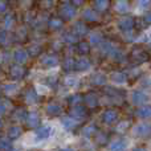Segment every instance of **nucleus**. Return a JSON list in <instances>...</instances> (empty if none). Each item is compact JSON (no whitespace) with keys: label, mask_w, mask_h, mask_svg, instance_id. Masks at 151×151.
I'll use <instances>...</instances> for the list:
<instances>
[{"label":"nucleus","mask_w":151,"mask_h":151,"mask_svg":"<svg viewBox=\"0 0 151 151\" xmlns=\"http://www.w3.org/2000/svg\"><path fill=\"white\" fill-rule=\"evenodd\" d=\"M130 60L133 61L134 64H143L150 60V55L146 50L142 49V48H134V49L131 50Z\"/></svg>","instance_id":"nucleus-1"},{"label":"nucleus","mask_w":151,"mask_h":151,"mask_svg":"<svg viewBox=\"0 0 151 151\" xmlns=\"http://www.w3.org/2000/svg\"><path fill=\"white\" fill-rule=\"evenodd\" d=\"M69 117L74 118L77 121H83L88 118V109L82 105H74L70 110H69Z\"/></svg>","instance_id":"nucleus-2"},{"label":"nucleus","mask_w":151,"mask_h":151,"mask_svg":"<svg viewBox=\"0 0 151 151\" xmlns=\"http://www.w3.org/2000/svg\"><path fill=\"white\" fill-rule=\"evenodd\" d=\"M134 24H135V21H134V19L131 17V16H123L122 19H119L117 23L118 25V29L122 32H130L131 29L134 28Z\"/></svg>","instance_id":"nucleus-3"},{"label":"nucleus","mask_w":151,"mask_h":151,"mask_svg":"<svg viewBox=\"0 0 151 151\" xmlns=\"http://www.w3.org/2000/svg\"><path fill=\"white\" fill-rule=\"evenodd\" d=\"M27 70L25 68H23V66L20 65V64H15V65H12L9 68V76L12 80L15 81H20L24 78V76H25Z\"/></svg>","instance_id":"nucleus-4"},{"label":"nucleus","mask_w":151,"mask_h":151,"mask_svg":"<svg viewBox=\"0 0 151 151\" xmlns=\"http://www.w3.org/2000/svg\"><path fill=\"white\" fill-rule=\"evenodd\" d=\"M60 13H61V16H63L64 19L70 20V19H73L76 16L77 11H76V7L73 4H70V3H65V4H63V7H61Z\"/></svg>","instance_id":"nucleus-5"},{"label":"nucleus","mask_w":151,"mask_h":151,"mask_svg":"<svg viewBox=\"0 0 151 151\" xmlns=\"http://www.w3.org/2000/svg\"><path fill=\"white\" fill-rule=\"evenodd\" d=\"M134 133L139 138H147L151 137V123H141L134 129Z\"/></svg>","instance_id":"nucleus-6"},{"label":"nucleus","mask_w":151,"mask_h":151,"mask_svg":"<svg viewBox=\"0 0 151 151\" xmlns=\"http://www.w3.org/2000/svg\"><path fill=\"white\" fill-rule=\"evenodd\" d=\"M83 102L86 104V106L90 107V109H96V107H98V97H97L96 93H93V91H89V93H86L85 96H83Z\"/></svg>","instance_id":"nucleus-7"},{"label":"nucleus","mask_w":151,"mask_h":151,"mask_svg":"<svg viewBox=\"0 0 151 151\" xmlns=\"http://www.w3.org/2000/svg\"><path fill=\"white\" fill-rule=\"evenodd\" d=\"M117 118H118V110L115 109H107L102 114V121L105 123H113L117 121Z\"/></svg>","instance_id":"nucleus-8"},{"label":"nucleus","mask_w":151,"mask_h":151,"mask_svg":"<svg viewBox=\"0 0 151 151\" xmlns=\"http://www.w3.org/2000/svg\"><path fill=\"white\" fill-rule=\"evenodd\" d=\"M25 122L29 127H37L40 123V117L37 111H29L25 117Z\"/></svg>","instance_id":"nucleus-9"},{"label":"nucleus","mask_w":151,"mask_h":151,"mask_svg":"<svg viewBox=\"0 0 151 151\" xmlns=\"http://www.w3.org/2000/svg\"><path fill=\"white\" fill-rule=\"evenodd\" d=\"M13 60L16 61V64H25L28 60V52L24 49H16L13 53Z\"/></svg>","instance_id":"nucleus-10"},{"label":"nucleus","mask_w":151,"mask_h":151,"mask_svg":"<svg viewBox=\"0 0 151 151\" xmlns=\"http://www.w3.org/2000/svg\"><path fill=\"white\" fill-rule=\"evenodd\" d=\"M52 134V127L50 126H41L36 130V139L41 141V139L49 138V135Z\"/></svg>","instance_id":"nucleus-11"},{"label":"nucleus","mask_w":151,"mask_h":151,"mask_svg":"<svg viewBox=\"0 0 151 151\" xmlns=\"http://www.w3.org/2000/svg\"><path fill=\"white\" fill-rule=\"evenodd\" d=\"M82 16L86 21H91V23H96V21L99 20V16H98V13H97V11L91 9V8H86V9H83Z\"/></svg>","instance_id":"nucleus-12"},{"label":"nucleus","mask_w":151,"mask_h":151,"mask_svg":"<svg viewBox=\"0 0 151 151\" xmlns=\"http://www.w3.org/2000/svg\"><path fill=\"white\" fill-rule=\"evenodd\" d=\"M131 99H133V104L134 105H142L145 104V102L149 101V97H147V94L142 93V91H134L133 96H131Z\"/></svg>","instance_id":"nucleus-13"},{"label":"nucleus","mask_w":151,"mask_h":151,"mask_svg":"<svg viewBox=\"0 0 151 151\" xmlns=\"http://www.w3.org/2000/svg\"><path fill=\"white\" fill-rule=\"evenodd\" d=\"M111 81L114 83H118V85H121V83H125L127 82V74L125 73V72H114V73L111 74Z\"/></svg>","instance_id":"nucleus-14"},{"label":"nucleus","mask_w":151,"mask_h":151,"mask_svg":"<svg viewBox=\"0 0 151 151\" xmlns=\"http://www.w3.org/2000/svg\"><path fill=\"white\" fill-rule=\"evenodd\" d=\"M41 64L45 68H55V66L58 65V57L57 56H45L42 58Z\"/></svg>","instance_id":"nucleus-15"},{"label":"nucleus","mask_w":151,"mask_h":151,"mask_svg":"<svg viewBox=\"0 0 151 151\" xmlns=\"http://www.w3.org/2000/svg\"><path fill=\"white\" fill-rule=\"evenodd\" d=\"M47 113L48 115H52V117H57L61 114V106L56 102H50L47 106Z\"/></svg>","instance_id":"nucleus-16"},{"label":"nucleus","mask_w":151,"mask_h":151,"mask_svg":"<svg viewBox=\"0 0 151 151\" xmlns=\"http://www.w3.org/2000/svg\"><path fill=\"white\" fill-rule=\"evenodd\" d=\"M114 8H115V11H117L118 13H122V15H123V13L129 12V9H130V5H129L127 0H117Z\"/></svg>","instance_id":"nucleus-17"},{"label":"nucleus","mask_w":151,"mask_h":151,"mask_svg":"<svg viewBox=\"0 0 151 151\" xmlns=\"http://www.w3.org/2000/svg\"><path fill=\"white\" fill-rule=\"evenodd\" d=\"M73 32L77 35V36L82 37V36H85V35L89 32V28L83 23H81V21H77V23L74 24V27H73Z\"/></svg>","instance_id":"nucleus-18"},{"label":"nucleus","mask_w":151,"mask_h":151,"mask_svg":"<svg viewBox=\"0 0 151 151\" xmlns=\"http://www.w3.org/2000/svg\"><path fill=\"white\" fill-rule=\"evenodd\" d=\"M110 7V1L109 0H96L94 1V9L97 12H106Z\"/></svg>","instance_id":"nucleus-19"},{"label":"nucleus","mask_w":151,"mask_h":151,"mask_svg":"<svg viewBox=\"0 0 151 151\" xmlns=\"http://www.w3.org/2000/svg\"><path fill=\"white\" fill-rule=\"evenodd\" d=\"M90 68V61L88 58H80V60L76 61V65L74 69L78 72H83V70H88Z\"/></svg>","instance_id":"nucleus-20"},{"label":"nucleus","mask_w":151,"mask_h":151,"mask_svg":"<svg viewBox=\"0 0 151 151\" xmlns=\"http://www.w3.org/2000/svg\"><path fill=\"white\" fill-rule=\"evenodd\" d=\"M96 143L98 146H106L109 143V135H107L105 131H99V133H96Z\"/></svg>","instance_id":"nucleus-21"},{"label":"nucleus","mask_w":151,"mask_h":151,"mask_svg":"<svg viewBox=\"0 0 151 151\" xmlns=\"http://www.w3.org/2000/svg\"><path fill=\"white\" fill-rule=\"evenodd\" d=\"M126 149V141L125 139H117L110 143V151H123Z\"/></svg>","instance_id":"nucleus-22"},{"label":"nucleus","mask_w":151,"mask_h":151,"mask_svg":"<svg viewBox=\"0 0 151 151\" xmlns=\"http://www.w3.org/2000/svg\"><path fill=\"white\" fill-rule=\"evenodd\" d=\"M106 81H107L106 76L102 73H96L91 77V83L96 86H104L105 83H106Z\"/></svg>","instance_id":"nucleus-23"},{"label":"nucleus","mask_w":151,"mask_h":151,"mask_svg":"<svg viewBox=\"0 0 151 151\" xmlns=\"http://www.w3.org/2000/svg\"><path fill=\"white\" fill-rule=\"evenodd\" d=\"M61 123H63L64 129H66V130H74L76 127H77V122L74 121V118L72 117H65L61 119Z\"/></svg>","instance_id":"nucleus-24"},{"label":"nucleus","mask_w":151,"mask_h":151,"mask_svg":"<svg viewBox=\"0 0 151 151\" xmlns=\"http://www.w3.org/2000/svg\"><path fill=\"white\" fill-rule=\"evenodd\" d=\"M77 52L82 56H86L90 53V42L88 41H80L77 45Z\"/></svg>","instance_id":"nucleus-25"},{"label":"nucleus","mask_w":151,"mask_h":151,"mask_svg":"<svg viewBox=\"0 0 151 151\" xmlns=\"http://www.w3.org/2000/svg\"><path fill=\"white\" fill-rule=\"evenodd\" d=\"M37 93H36V90H35L33 88H29V89H27V91H25V101L28 102V104H35V102L37 101Z\"/></svg>","instance_id":"nucleus-26"},{"label":"nucleus","mask_w":151,"mask_h":151,"mask_svg":"<svg viewBox=\"0 0 151 151\" xmlns=\"http://www.w3.org/2000/svg\"><path fill=\"white\" fill-rule=\"evenodd\" d=\"M63 20L60 17H52L49 21H48V27H49L52 31H57V29L63 28Z\"/></svg>","instance_id":"nucleus-27"},{"label":"nucleus","mask_w":151,"mask_h":151,"mask_svg":"<svg viewBox=\"0 0 151 151\" xmlns=\"http://www.w3.org/2000/svg\"><path fill=\"white\" fill-rule=\"evenodd\" d=\"M137 114H138L139 118H145V119H146V118H151V106L145 105V106L139 107Z\"/></svg>","instance_id":"nucleus-28"},{"label":"nucleus","mask_w":151,"mask_h":151,"mask_svg":"<svg viewBox=\"0 0 151 151\" xmlns=\"http://www.w3.org/2000/svg\"><path fill=\"white\" fill-rule=\"evenodd\" d=\"M27 114H28V111H27L24 107H17V109L13 111V115H12V118L15 121H21V119H25V117H27Z\"/></svg>","instance_id":"nucleus-29"},{"label":"nucleus","mask_w":151,"mask_h":151,"mask_svg":"<svg viewBox=\"0 0 151 151\" xmlns=\"http://www.w3.org/2000/svg\"><path fill=\"white\" fill-rule=\"evenodd\" d=\"M21 134H23V130H21L20 126H13V127H11L9 131H8V138L9 139H17Z\"/></svg>","instance_id":"nucleus-30"},{"label":"nucleus","mask_w":151,"mask_h":151,"mask_svg":"<svg viewBox=\"0 0 151 151\" xmlns=\"http://www.w3.org/2000/svg\"><path fill=\"white\" fill-rule=\"evenodd\" d=\"M0 150H3V151L12 150V143H11L9 138H7V137H0Z\"/></svg>","instance_id":"nucleus-31"},{"label":"nucleus","mask_w":151,"mask_h":151,"mask_svg":"<svg viewBox=\"0 0 151 151\" xmlns=\"http://www.w3.org/2000/svg\"><path fill=\"white\" fill-rule=\"evenodd\" d=\"M74 65H76V61L73 60L72 57H66L65 60H64V64H63V68L65 72H72L74 69Z\"/></svg>","instance_id":"nucleus-32"},{"label":"nucleus","mask_w":151,"mask_h":151,"mask_svg":"<svg viewBox=\"0 0 151 151\" xmlns=\"http://www.w3.org/2000/svg\"><path fill=\"white\" fill-rule=\"evenodd\" d=\"M64 41L68 42V44H74V42H77L78 40V36L74 33V32H66V33H64Z\"/></svg>","instance_id":"nucleus-33"},{"label":"nucleus","mask_w":151,"mask_h":151,"mask_svg":"<svg viewBox=\"0 0 151 151\" xmlns=\"http://www.w3.org/2000/svg\"><path fill=\"white\" fill-rule=\"evenodd\" d=\"M102 41H104V37H102L101 33L93 32V33L90 35V44L91 45H98V44H101Z\"/></svg>","instance_id":"nucleus-34"},{"label":"nucleus","mask_w":151,"mask_h":151,"mask_svg":"<svg viewBox=\"0 0 151 151\" xmlns=\"http://www.w3.org/2000/svg\"><path fill=\"white\" fill-rule=\"evenodd\" d=\"M96 133H97V126L94 125V123L86 126V127L82 130V135L83 137H91V135H94Z\"/></svg>","instance_id":"nucleus-35"},{"label":"nucleus","mask_w":151,"mask_h":151,"mask_svg":"<svg viewBox=\"0 0 151 151\" xmlns=\"http://www.w3.org/2000/svg\"><path fill=\"white\" fill-rule=\"evenodd\" d=\"M81 101H83V96H81V94H73V96H70L68 98V102L72 105V106H74V105H80Z\"/></svg>","instance_id":"nucleus-36"},{"label":"nucleus","mask_w":151,"mask_h":151,"mask_svg":"<svg viewBox=\"0 0 151 151\" xmlns=\"http://www.w3.org/2000/svg\"><path fill=\"white\" fill-rule=\"evenodd\" d=\"M40 53H41V47H40V45H31V47L28 48V55L33 56V57L39 56Z\"/></svg>","instance_id":"nucleus-37"},{"label":"nucleus","mask_w":151,"mask_h":151,"mask_svg":"<svg viewBox=\"0 0 151 151\" xmlns=\"http://www.w3.org/2000/svg\"><path fill=\"white\" fill-rule=\"evenodd\" d=\"M13 23H15V19H13V15H7L4 19V27L5 29H11L13 27Z\"/></svg>","instance_id":"nucleus-38"},{"label":"nucleus","mask_w":151,"mask_h":151,"mask_svg":"<svg viewBox=\"0 0 151 151\" xmlns=\"http://www.w3.org/2000/svg\"><path fill=\"white\" fill-rule=\"evenodd\" d=\"M7 40H8L7 31H0V42L1 44H7Z\"/></svg>","instance_id":"nucleus-39"},{"label":"nucleus","mask_w":151,"mask_h":151,"mask_svg":"<svg viewBox=\"0 0 151 151\" xmlns=\"http://www.w3.org/2000/svg\"><path fill=\"white\" fill-rule=\"evenodd\" d=\"M139 8H147L151 4V0H139Z\"/></svg>","instance_id":"nucleus-40"},{"label":"nucleus","mask_w":151,"mask_h":151,"mask_svg":"<svg viewBox=\"0 0 151 151\" xmlns=\"http://www.w3.org/2000/svg\"><path fill=\"white\" fill-rule=\"evenodd\" d=\"M76 81H77V78H74V77H68L65 80V83L66 85H69V86H74L76 85Z\"/></svg>","instance_id":"nucleus-41"},{"label":"nucleus","mask_w":151,"mask_h":151,"mask_svg":"<svg viewBox=\"0 0 151 151\" xmlns=\"http://www.w3.org/2000/svg\"><path fill=\"white\" fill-rule=\"evenodd\" d=\"M143 21L146 24H151V11H150V12H147L146 15L143 16Z\"/></svg>","instance_id":"nucleus-42"},{"label":"nucleus","mask_w":151,"mask_h":151,"mask_svg":"<svg viewBox=\"0 0 151 151\" xmlns=\"http://www.w3.org/2000/svg\"><path fill=\"white\" fill-rule=\"evenodd\" d=\"M127 123L129 122H121L119 123V126H118V131H125L126 130V129H127Z\"/></svg>","instance_id":"nucleus-43"},{"label":"nucleus","mask_w":151,"mask_h":151,"mask_svg":"<svg viewBox=\"0 0 151 151\" xmlns=\"http://www.w3.org/2000/svg\"><path fill=\"white\" fill-rule=\"evenodd\" d=\"M15 89H16V85H7L4 88V90L7 91V93H11V91H13Z\"/></svg>","instance_id":"nucleus-44"},{"label":"nucleus","mask_w":151,"mask_h":151,"mask_svg":"<svg viewBox=\"0 0 151 151\" xmlns=\"http://www.w3.org/2000/svg\"><path fill=\"white\" fill-rule=\"evenodd\" d=\"M5 11H7V4H5L4 1H1V0H0V13L5 12Z\"/></svg>","instance_id":"nucleus-45"},{"label":"nucleus","mask_w":151,"mask_h":151,"mask_svg":"<svg viewBox=\"0 0 151 151\" xmlns=\"http://www.w3.org/2000/svg\"><path fill=\"white\" fill-rule=\"evenodd\" d=\"M83 3V0H72V4L74 5V7H78V5H81Z\"/></svg>","instance_id":"nucleus-46"},{"label":"nucleus","mask_w":151,"mask_h":151,"mask_svg":"<svg viewBox=\"0 0 151 151\" xmlns=\"http://www.w3.org/2000/svg\"><path fill=\"white\" fill-rule=\"evenodd\" d=\"M5 113V106L3 104H0V115H3Z\"/></svg>","instance_id":"nucleus-47"},{"label":"nucleus","mask_w":151,"mask_h":151,"mask_svg":"<svg viewBox=\"0 0 151 151\" xmlns=\"http://www.w3.org/2000/svg\"><path fill=\"white\" fill-rule=\"evenodd\" d=\"M133 151H147V150L143 149V147H137V149H134Z\"/></svg>","instance_id":"nucleus-48"},{"label":"nucleus","mask_w":151,"mask_h":151,"mask_svg":"<svg viewBox=\"0 0 151 151\" xmlns=\"http://www.w3.org/2000/svg\"><path fill=\"white\" fill-rule=\"evenodd\" d=\"M60 151H72V149H61Z\"/></svg>","instance_id":"nucleus-49"},{"label":"nucleus","mask_w":151,"mask_h":151,"mask_svg":"<svg viewBox=\"0 0 151 151\" xmlns=\"http://www.w3.org/2000/svg\"><path fill=\"white\" fill-rule=\"evenodd\" d=\"M1 127H3V121L0 119V129H1Z\"/></svg>","instance_id":"nucleus-50"},{"label":"nucleus","mask_w":151,"mask_h":151,"mask_svg":"<svg viewBox=\"0 0 151 151\" xmlns=\"http://www.w3.org/2000/svg\"><path fill=\"white\" fill-rule=\"evenodd\" d=\"M9 151H17V150H9Z\"/></svg>","instance_id":"nucleus-51"}]
</instances>
